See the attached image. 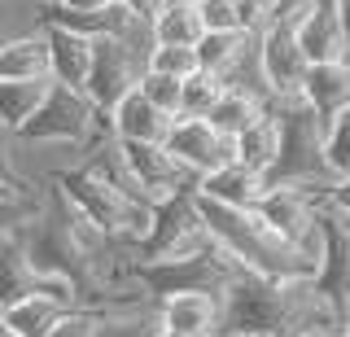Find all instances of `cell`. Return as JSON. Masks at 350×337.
<instances>
[{"label":"cell","instance_id":"obj_1","mask_svg":"<svg viewBox=\"0 0 350 337\" xmlns=\"http://www.w3.org/2000/svg\"><path fill=\"white\" fill-rule=\"evenodd\" d=\"M197 215L211 228L215 245H224L241 263V271L262 276V280H315L311 258L293 241H284L280 232H271L254 211H232V206H215V202L197 198Z\"/></svg>","mask_w":350,"mask_h":337},{"label":"cell","instance_id":"obj_2","mask_svg":"<svg viewBox=\"0 0 350 337\" xmlns=\"http://www.w3.org/2000/svg\"><path fill=\"white\" fill-rule=\"evenodd\" d=\"M53 184H57L66 198L79 206L96 228H101L109 241H123V245H136V250L149 241V232H153V206H145L140 198H131V193H123V189H114V184L101 180L88 162L62 171Z\"/></svg>","mask_w":350,"mask_h":337},{"label":"cell","instance_id":"obj_3","mask_svg":"<svg viewBox=\"0 0 350 337\" xmlns=\"http://www.w3.org/2000/svg\"><path fill=\"white\" fill-rule=\"evenodd\" d=\"M280 114V162L271 171V184H302L328 198L333 176L324 167V123L306 110V101H276Z\"/></svg>","mask_w":350,"mask_h":337},{"label":"cell","instance_id":"obj_4","mask_svg":"<svg viewBox=\"0 0 350 337\" xmlns=\"http://www.w3.org/2000/svg\"><path fill=\"white\" fill-rule=\"evenodd\" d=\"M101 136H109L105 114L92 105L88 92H75L66 83H49V96L36 110L18 140L27 145H66V149H92Z\"/></svg>","mask_w":350,"mask_h":337},{"label":"cell","instance_id":"obj_5","mask_svg":"<svg viewBox=\"0 0 350 337\" xmlns=\"http://www.w3.org/2000/svg\"><path fill=\"white\" fill-rule=\"evenodd\" d=\"M153 49H158V44H153L149 27H140L136 36H127V40H96L92 75H88V96H92V105L101 114H109L127 92L140 88Z\"/></svg>","mask_w":350,"mask_h":337},{"label":"cell","instance_id":"obj_6","mask_svg":"<svg viewBox=\"0 0 350 337\" xmlns=\"http://www.w3.org/2000/svg\"><path fill=\"white\" fill-rule=\"evenodd\" d=\"M211 228L197 215V198L193 193H180V198L153 206V232L149 241L140 245L136 263H171V258H193L211 245Z\"/></svg>","mask_w":350,"mask_h":337},{"label":"cell","instance_id":"obj_7","mask_svg":"<svg viewBox=\"0 0 350 337\" xmlns=\"http://www.w3.org/2000/svg\"><path fill=\"white\" fill-rule=\"evenodd\" d=\"M311 75V62L293 36V27H271L258 40V79L267 101H302V83Z\"/></svg>","mask_w":350,"mask_h":337},{"label":"cell","instance_id":"obj_8","mask_svg":"<svg viewBox=\"0 0 350 337\" xmlns=\"http://www.w3.org/2000/svg\"><path fill=\"white\" fill-rule=\"evenodd\" d=\"M162 145H167V154L180 162L193 180H202V176H211V171L237 162V140L215 132L206 118H175Z\"/></svg>","mask_w":350,"mask_h":337},{"label":"cell","instance_id":"obj_9","mask_svg":"<svg viewBox=\"0 0 350 337\" xmlns=\"http://www.w3.org/2000/svg\"><path fill=\"white\" fill-rule=\"evenodd\" d=\"M320 224H324V263L315 271V289L333 298L350 320V215L320 206Z\"/></svg>","mask_w":350,"mask_h":337},{"label":"cell","instance_id":"obj_10","mask_svg":"<svg viewBox=\"0 0 350 337\" xmlns=\"http://www.w3.org/2000/svg\"><path fill=\"white\" fill-rule=\"evenodd\" d=\"M171 123H175V118L162 114L140 88L127 92L123 101H118L114 110L105 114L109 136L123 140V145H162V140H167V132H171Z\"/></svg>","mask_w":350,"mask_h":337},{"label":"cell","instance_id":"obj_11","mask_svg":"<svg viewBox=\"0 0 350 337\" xmlns=\"http://www.w3.org/2000/svg\"><path fill=\"white\" fill-rule=\"evenodd\" d=\"M293 36H298V44H302L311 66H328V62H346L350 57L342 18H337V0H320V5L293 27Z\"/></svg>","mask_w":350,"mask_h":337},{"label":"cell","instance_id":"obj_12","mask_svg":"<svg viewBox=\"0 0 350 337\" xmlns=\"http://www.w3.org/2000/svg\"><path fill=\"white\" fill-rule=\"evenodd\" d=\"M158 307V324L184 337H219V293H167L153 302Z\"/></svg>","mask_w":350,"mask_h":337},{"label":"cell","instance_id":"obj_13","mask_svg":"<svg viewBox=\"0 0 350 337\" xmlns=\"http://www.w3.org/2000/svg\"><path fill=\"white\" fill-rule=\"evenodd\" d=\"M267 189H271L267 176H258V171L232 162V167H219V171H211V176H202L193 193H197V198H206V202H215V206L258 211V202H262V193H267Z\"/></svg>","mask_w":350,"mask_h":337},{"label":"cell","instance_id":"obj_14","mask_svg":"<svg viewBox=\"0 0 350 337\" xmlns=\"http://www.w3.org/2000/svg\"><path fill=\"white\" fill-rule=\"evenodd\" d=\"M44 36H49V57H53V83L88 92L96 40H88V36H79V31H70V27H53V23H44Z\"/></svg>","mask_w":350,"mask_h":337},{"label":"cell","instance_id":"obj_15","mask_svg":"<svg viewBox=\"0 0 350 337\" xmlns=\"http://www.w3.org/2000/svg\"><path fill=\"white\" fill-rule=\"evenodd\" d=\"M302 101L328 132V123L350 110V57L328 62V66H311V75H306V83H302Z\"/></svg>","mask_w":350,"mask_h":337},{"label":"cell","instance_id":"obj_16","mask_svg":"<svg viewBox=\"0 0 350 337\" xmlns=\"http://www.w3.org/2000/svg\"><path fill=\"white\" fill-rule=\"evenodd\" d=\"M0 79H53V57H49V36L40 31H22V36L0 40Z\"/></svg>","mask_w":350,"mask_h":337},{"label":"cell","instance_id":"obj_17","mask_svg":"<svg viewBox=\"0 0 350 337\" xmlns=\"http://www.w3.org/2000/svg\"><path fill=\"white\" fill-rule=\"evenodd\" d=\"M36 285H40V271L31 267L18 228L14 232H0V311H9V307H18L22 298H31Z\"/></svg>","mask_w":350,"mask_h":337},{"label":"cell","instance_id":"obj_18","mask_svg":"<svg viewBox=\"0 0 350 337\" xmlns=\"http://www.w3.org/2000/svg\"><path fill=\"white\" fill-rule=\"evenodd\" d=\"M267 110H271V101H267L262 92L228 83L224 96H219V105L211 110V118H206V123H211L215 132H224L228 140H237V136H245V132H250V127H254Z\"/></svg>","mask_w":350,"mask_h":337},{"label":"cell","instance_id":"obj_19","mask_svg":"<svg viewBox=\"0 0 350 337\" xmlns=\"http://www.w3.org/2000/svg\"><path fill=\"white\" fill-rule=\"evenodd\" d=\"M49 83L53 79H27V83L0 79V136H9V140L22 136V127L36 118V110L49 96Z\"/></svg>","mask_w":350,"mask_h":337},{"label":"cell","instance_id":"obj_20","mask_svg":"<svg viewBox=\"0 0 350 337\" xmlns=\"http://www.w3.org/2000/svg\"><path fill=\"white\" fill-rule=\"evenodd\" d=\"M237 162L258 171V176L276 171V162H280V114L276 110H267L245 136H237Z\"/></svg>","mask_w":350,"mask_h":337},{"label":"cell","instance_id":"obj_21","mask_svg":"<svg viewBox=\"0 0 350 337\" xmlns=\"http://www.w3.org/2000/svg\"><path fill=\"white\" fill-rule=\"evenodd\" d=\"M96 337H153L158 333V307L149 298H127V302H109L96 307Z\"/></svg>","mask_w":350,"mask_h":337},{"label":"cell","instance_id":"obj_22","mask_svg":"<svg viewBox=\"0 0 350 337\" xmlns=\"http://www.w3.org/2000/svg\"><path fill=\"white\" fill-rule=\"evenodd\" d=\"M0 315H5V324L14 329V337H49L66 315H70V307L44 298V293H31V298H22L18 307H9Z\"/></svg>","mask_w":350,"mask_h":337},{"label":"cell","instance_id":"obj_23","mask_svg":"<svg viewBox=\"0 0 350 337\" xmlns=\"http://www.w3.org/2000/svg\"><path fill=\"white\" fill-rule=\"evenodd\" d=\"M149 31H153V44H184V49H197V40L206 36L202 14H197V9H184V5H167L153 18Z\"/></svg>","mask_w":350,"mask_h":337},{"label":"cell","instance_id":"obj_24","mask_svg":"<svg viewBox=\"0 0 350 337\" xmlns=\"http://www.w3.org/2000/svg\"><path fill=\"white\" fill-rule=\"evenodd\" d=\"M224 88H228V83L219 79V75L197 70L193 79H184V110L175 114V118H211V110L219 105Z\"/></svg>","mask_w":350,"mask_h":337},{"label":"cell","instance_id":"obj_25","mask_svg":"<svg viewBox=\"0 0 350 337\" xmlns=\"http://www.w3.org/2000/svg\"><path fill=\"white\" fill-rule=\"evenodd\" d=\"M324 167L333 180H346L350 176V110L342 118H333L324 132Z\"/></svg>","mask_w":350,"mask_h":337},{"label":"cell","instance_id":"obj_26","mask_svg":"<svg viewBox=\"0 0 350 337\" xmlns=\"http://www.w3.org/2000/svg\"><path fill=\"white\" fill-rule=\"evenodd\" d=\"M140 92H145L162 114H171V118L184 110V79H175V75L145 70V79H140Z\"/></svg>","mask_w":350,"mask_h":337},{"label":"cell","instance_id":"obj_27","mask_svg":"<svg viewBox=\"0 0 350 337\" xmlns=\"http://www.w3.org/2000/svg\"><path fill=\"white\" fill-rule=\"evenodd\" d=\"M149 70H162V75H175V79H193L202 70L197 62V49H184V44H158L149 53Z\"/></svg>","mask_w":350,"mask_h":337},{"label":"cell","instance_id":"obj_28","mask_svg":"<svg viewBox=\"0 0 350 337\" xmlns=\"http://www.w3.org/2000/svg\"><path fill=\"white\" fill-rule=\"evenodd\" d=\"M237 27H241V36L262 40L271 27H280L276 5H271V0H237Z\"/></svg>","mask_w":350,"mask_h":337},{"label":"cell","instance_id":"obj_29","mask_svg":"<svg viewBox=\"0 0 350 337\" xmlns=\"http://www.w3.org/2000/svg\"><path fill=\"white\" fill-rule=\"evenodd\" d=\"M197 14H202V27L215 31V36H224V31H241L237 27V0H202Z\"/></svg>","mask_w":350,"mask_h":337},{"label":"cell","instance_id":"obj_30","mask_svg":"<svg viewBox=\"0 0 350 337\" xmlns=\"http://www.w3.org/2000/svg\"><path fill=\"white\" fill-rule=\"evenodd\" d=\"M96 320H101V311H96V307H79V311L66 315L49 337H96Z\"/></svg>","mask_w":350,"mask_h":337},{"label":"cell","instance_id":"obj_31","mask_svg":"<svg viewBox=\"0 0 350 337\" xmlns=\"http://www.w3.org/2000/svg\"><path fill=\"white\" fill-rule=\"evenodd\" d=\"M271 5H276V23L280 27H298L302 18L320 5V0H271Z\"/></svg>","mask_w":350,"mask_h":337},{"label":"cell","instance_id":"obj_32","mask_svg":"<svg viewBox=\"0 0 350 337\" xmlns=\"http://www.w3.org/2000/svg\"><path fill=\"white\" fill-rule=\"evenodd\" d=\"M127 5V14L136 18V23H145V27H153V18L167 9V0H123Z\"/></svg>","mask_w":350,"mask_h":337},{"label":"cell","instance_id":"obj_33","mask_svg":"<svg viewBox=\"0 0 350 337\" xmlns=\"http://www.w3.org/2000/svg\"><path fill=\"white\" fill-rule=\"evenodd\" d=\"M324 206H333V211H342V215H350V176H346V180H333V189H328V198H324Z\"/></svg>","mask_w":350,"mask_h":337},{"label":"cell","instance_id":"obj_34","mask_svg":"<svg viewBox=\"0 0 350 337\" xmlns=\"http://www.w3.org/2000/svg\"><path fill=\"white\" fill-rule=\"evenodd\" d=\"M101 5H109V0H49V9H57V14H92Z\"/></svg>","mask_w":350,"mask_h":337},{"label":"cell","instance_id":"obj_35","mask_svg":"<svg viewBox=\"0 0 350 337\" xmlns=\"http://www.w3.org/2000/svg\"><path fill=\"white\" fill-rule=\"evenodd\" d=\"M337 18H342V31H346V44H350V0H337Z\"/></svg>","mask_w":350,"mask_h":337},{"label":"cell","instance_id":"obj_36","mask_svg":"<svg viewBox=\"0 0 350 337\" xmlns=\"http://www.w3.org/2000/svg\"><path fill=\"white\" fill-rule=\"evenodd\" d=\"M14 193H31L27 184H9V180H0V198H14Z\"/></svg>","mask_w":350,"mask_h":337},{"label":"cell","instance_id":"obj_37","mask_svg":"<svg viewBox=\"0 0 350 337\" xmlns=\"http://www.w3.org/2000/svg\"><path fill=\"white\" fill-rule=\"evenodd\" d=\"M167 5H184V9H197L202 0H167Z\"/></svg>","mask_w":350,"mask_h":337},{"label":"cell","instance_id":"obj_38","mask_svg":"<svg viewBox=\"0 0 350 337\" xmlns=\"http://www.w3.org/2000/svg\"><path fill=\"white\" fill-rule=\"evenodd\" d=\"M153 337H184V333H171V329H162V324H158V333H153Z\"/></svg>","mask_w":350,"mask_h":337},{"label":"cell","instance_id":"obj_39","mask_svg":"<svg viewBox=\"0 0 350 337\" xmlns=\"http://www.w3.org/2000/svg\"><path fill=\"white\" fill-rule=\"evenodd\" d=\"M0 337H14V329L5 324V315H0Z\"/></svg>","mask_w":350,"mask_h":337},{"label":"cell","instance_id":"obj_40","mask_svg":"<svg viewBox=\"0 0 350 337\" xmlns=\"http://www.w3.org/2000/svg\"><path fill=\"white\" fill-rule=\"evenodd\" d=\"M241 337H284V333H241Z\"/></svg>","mask_w":350,"mask_h":337},{"label":"cell","instance_id":"obj_41","mask_svg":"<svg viewBox=\"0 0 350 337\" xmlns=\"http://www.w3.org/2000/svg\"><path fill=\"white\" fill-rule=\"evenodd\" d=\"M315 337H342V333H315Z\"/></svg>","mask_w":350,"mask_h":337}]
</instances>
